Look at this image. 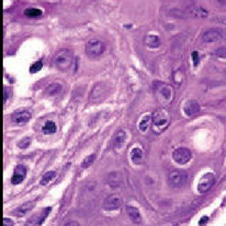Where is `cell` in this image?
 Instances as JSON below:
<instances>
[{"label":"cell","instance_id":"obj_1","mask_svg":"<svg viewBox=\"0 0 226 226\" xmlns=\"http://www.w3.org/2000/svg\"><path fill=\"white\" fill-rule=\"evenodd\" d=\"M106 50L105 43L99 38H91L86 44V54L90 58L100 57Z\"/></svg>","mask_w":226,"mask_h":226},{"label":"cell","instance_id":"obj_2","mask_svg":"<svg viewBox=\"0 0 226 226\" xmlns=\"http://www.w3.org/2000/svg\"><path fill=\"white\" fill-rule=\"evenodd\" d=\"M54 63L58 70H67L72 64V53L68 50H60L55 56Z\"/></svg>","mask_w":226,"mask_h":226},{"label":"cell","instance_id":"obj_3","mask_svg":"<svg viewBox=\"0 0 226 226\" xmlns=\"http://www.w3.org/2000/svg\"><path fill=\"white\" fill-rule=\"evenodd\" d=\"M151 120L153 122V125L161 131H163L168 127L170 121H171V115L170 112L165 109H158L154 110L151 116Z\"/></svg>","mask_w":226,"mask_h":226},{"label":"cell","instance_id":"obj_4","mask_svg":"<svg viewBox=\"0 0 226 226\" xmlns=\"http://www.w3.org/2000/svg\"><path fill=\"white\" fill-rule=\"evenodd\" d=\"M188 174L183 171H173L169 174L168 177V182L171 187L179 189L182 188V186L187 182Z\"/></svg>","mask_w":226,"mask_h":226},{"label":"cell","instance_id":"obj_5","mask_svg":"<svg viewBox=\"0 0 226 226\" xmlns=\"http://www.w3.org/2000/svg\"><path fill=\"white\" fill-rule=\"evenodd\" d=\"M155 94L159 101L163 103L171 102L173 97V91L171 86L163 83H160L159 86L155 88Z\"/></svg>","mask_w":226,"mask_h":226},{"label":"cell","instance_id":"obj_6","mask_svg":"<svg viewBox=\"0 0 226 226\" xmlns=\"http://www.w3.org/2000/svg\"><path fill=\"white\" fill-rule=\"evenodd\" d=\"M172 159L178 164H186L192 159V151L187 148H178L172 152Z\"/></svg>","mask_w":226,"mask_h":226},{"label":"cell","instance_id":"obj_7","mask_svg":"<svg viewBox=\"0 0 226 226\" xmlns=\"http://www.w3.org/2000/svg\"><path fill=\"white\" fill-rule=\"evenodd\" d=\"M214 183V176L212 173L208 172L202 175V177L200 179L197 190L200 193H204L207 191H209Z\"/></svg>","mask_w":226,"mask_h":226},{"label":"cell","instance_id":"obj_8","mask_svg":"<svg viewBox=\"0 0 226 226\" xmlns=\"http://www.w3.org/2000/svg\"><path fill=\"white\" fill-rule=\"evenodd\" d=\"M122 203L121 197L119 194H111L108 196L103 203V208L106 211H115L118 210Z\"/></svg>","mask_w":226,"mask_h":226},{"label":"cell","instance_id":"obj_9","mask_svg":"<svg viewBox=\"0 0 226 226\" xmlns=\"http://www.w3.org/2000/svg\"><path fill=\"white\" fill-rule=\"evenodd\" d=\"M222 32L218 28H210L206 30L202 35V40L206 43H213L221 40Z\"/></svg>","mask_w":226,"mask_h":226},{"label":"cell","instance_id":"obj_10","mask_svg":"<svg viewBox=\"0 0 226 226\" xmlns=\"http://www.w3.org/2000/svg\"><path fill=\"white\" fill-rule=\"evenodd\" d=\"M107 88L102 84L96 85L90 93V100L93 102H99L104 100L107 96Z\"/></svg>","mask_w":226,"mask_h":226},{"label":"cell","instance_id":"obj_11","mask_svg":"<svg viewBox=\"0 0 226 226\" xmlns=\"http://www.w3.org/2000/svg\"><path fill=\"white\" fill-rule=\"evenodd\" d=\"M27 175V168L24 165H17L15 170H14V173L11 178V182L14 185H17L19 183H21L25 177Z\"/></svg>","mask_w":226,"mask_h":226},{"label":"cell","instance_id":"obj_12","mask_svg":"<svg viewBox=\"0 0 226 226\" xmlns=\"http://www.w3.org/2000/svg\"><path fill=\"white\" fill-rule=\"evenodd\" d=\"M183 111H184L185 115H187L188 117L193 116L200 111V105L194 100H188L183 107Z\"/></svg>","mask_w":226,"mask_h":226},{"label":"cell","instance_id":"obj_13","mask_svg":"<svg viewBox=\"0 0 226 226\" xmlns=\"http://www.w3.org/2000/svg\"><path fill=\"white\" fill-rule=\"evenodd\" d=\"M31 119V113L27 110L17 111L12 116V121L17 124H24L29 121Z\"/></svg>","mask_w":226,"mask_h":226},{"label":"cell","instance_id":"obj_14","mask_svg":"<svg viewBox=\"0 0 226 226\" xmlns=\"http://www.w3.org/2000/svg\"><path fill=\"white\" fill-rule=\"evenodd\" d=\"M35 205H36L35 202H27L17 207L14 211V215L17 216V217H23V216H25L27 212H29L35 207Z\"/></svg>","mask_w":226,"mask_h":226},{"label":"cell","instance_id":"obj_15","mask_svg":"<svg viewBox=\"0 0 226 226\" xmlns=\"http://www.w3.org/2000/svg\"><path fill=\"white\" fill-rule=\"evenodd\" d=\"M126 139H127L126 132L124 131H118L113 137V145L115 149L117 150L121 149L125 144Z\"/></svg>","mask_w":226,"mask_h":226},{"label":"cell","instance_id":"obj_16","mask_svg":"<svg viewBox=\"0 0 226 226\" xmlns=\"http://www.w3.org/2000/svg\"><path fill=\"white\" fill-rule=\"evenodd\" d=\"M126 211L127 213L129 215V217L131 218V220L135 222V223H140L141 222V213L139 212V210L135 208L132 205H127L126 206Z\"/></svg>","mask_w":226,"mask_h":226},{"label":"cell","instance_id":"obj_17","mask_svg":"<svg viewBox=\"0 0 226 226\" xmlns=\"http://www.w3.org/2000/svg\"><path fill=\"white\" fill-rule=\"evenodd\" d=\"M145 44L149 47H151V48L159 47L160 45H161V39L158 36H156V35L148 34L145 37Z\"/></svg>","mask_w":226,"mask_h":226},{"label":"cell","instance_id":"obj_18","mask_svg":"<svg viewBox=\"0 0 226 226\" xmlns=\"http://www.w3.org/2000/svg\"><path fill=\"white\" fill-rule=\"evenodd\" d=\"M131 159L135 164H141L143 161V152L140 148H133L131 151Z\"/></svg>","mask_w":226,"mask_h":226},{"label":"cell","instance_id":"obj_19","mask_svg":"<svg viewBox=\"0 0 226 226\" xmlns=\"http://www.w3.org/2000/svg\"><path fill=\"white\" fill-rule=\"evenodd\" d=\"M109 179V182L110 185L113 186V187H118V186L121 185L122 182V178H121V175L119 172H112L109 175L108 177Z\"/></svg>","mask_w":226,"mask_h":226},{"label":"cell","instance_id":"obj_20","mask_svg":"<svg viewBox=\"0 0 226 226\" xmlns=\"http://www.w3.org/2000/svg\"><path fill=\"white\" fill-rule=\"evenodd\" d=\"M57 131V127H56V124L54 121H47L44 127L42 128V131L44 132V134L46 135H50V134H53L55 133Z\"/></svg>","mask_w":226,"mask_h":226},{"label":"cell","instance_id":"obj_21","mask_svg":"<svg viewBox=\"0 0 226 226\" xmlns=\"http://www.w3.org/2000/svg\"><path fill=\"white\" fill-rule=\"evenodd\" d=\"M62 90V86L58 83H53L50 84L47 88L46 90V93L50 96H53V95H57V93H60Z\"/></svg>","mask_w":226,"mask_h":226},{"label":"cell","instance_id":"obj_22","mask_svg":"<svg viewBox=\"0 0 226 226\" xmlns=\"http://www.w3.org/2000/svg\"><path fill=\"white\" fill-rule=\"evenodd\" d=\"M24 14L25 16L28 17H31V18H34V17H40L43 12L42 10H40V9L38 8H35V7H30V8H27L24 10Z\"/></svg>","mask_w":226,"mask_h":226},{"label":"cell","instance_id":"obj_23","mask_svg":"<svg viewBox=\"0 0 226 226\" xmlns=\"http://www.w3.org/2000/svg\"><path fill=\"white\" fill-rule=\"evenodd\" d=\"M151 120V118L149 115H146L142 118L141 121L139 123V129L141 130V131H142V132L147 131V130H148V128L150 126Z\"/></svg>","mask_w":226,"mask_h":226},{"label":"cell","instance_id":"obj_24","mask_svg":"<svg viewBox=\"0 0 226 226\" xmlns=\"http://www.w3.org/2000/svg\"><path fill=\"white\" fill-rule=\"evenodd\" d=\"M95 159H96V154H94V153L87 156L86 158L83 160L82 163H81V167H82V168H84V169L88 168V167L91 166V165L93 164Z\"/></svg>","mask_w":226,"mask_h":226},{"label":"cell","instance_id":"obj_25","mask_svg":"<svg viewBox=\"0 0 226 226\" xmlns=\"http://www.w3.org/2000/svg\"><path fill=\"white\" fill-rule=\"evenodd\" d=\"M55 176H56L55 171H47V172L43 176V178L41 179L40 184H41V185H47L48 182H51V181L55 178Z\"/></svg>","mask_w":226,"mask_h":226},{"label":"cell","instance_id":"obj_26","mask_svg":"<svg viewBox=\"0 0 226 226\" xmlns=\"http://www.w3.org/2000/svg\"><path fill=\"white\" fill-rule=\"evenodd\" d=\"M43 67V62L41 60H38L37 62H35L34 64H32V66L29 68V71L31 73H37L38 71H40Z\"/></svg>","mask_w":226,"mask_h":226},{"label":"cell","instance_id":"obj_27","mask_svg":"<svg viewBox=\"0 0 226 226\" xmlns=\"http://www.w3.org/2000/svg\"><path fill=\"white\" fill-rule=\"evenodd\" d=\"M30 143H31V139L28 138V137H26V138L22 139L21 141H19L17 142V146L20 149H26L29 145H30Z\"/></svg>","mask_w":226,"mask_h":226},{"label":"cell","instance_id":"obj_28","mask_svg":"<svg viewBox=\"0 0 226 226\" xmlns=\"http://www.w3.org/2000/svg\"><path fill=\"white\" fill-rule=\"evenodd\" d=\"M192 13L195 16L199 17H206L208 16V12L206 11V10H204V9L202 8V7H196V8H194L193 10H192Z\"/></svg>","mask_w":226,"mask_h":226},{"label":"cell","instance_id":"obj_29","mask_svg":"<svg viewBox=\"0 0 226 226\" xmlns=\"http://www.w3.org/2000/svg\"><path fill=\"white\" fill-rule=\"evenodd\" d=\"M214 55L221 58H226V47H222L217 48L214 51Z\"/></svg>","mask_w":226,"mask_h":226},{"label":"cell","instance_id":"obj_30","mask_svg":"<svg viewBox=\"0 0 226 226\" xmlns=\"http://www.w3.org/2000/svg\"><path fill=\"white\" fill-rule=\"evenodd\" d=\"M192 62L194 67H197L199 62H200V57H199V54L197 51H193L192 54Z\"/></svg>","mask_w":226,"mask_h":226},{"label":"cell","instance_id":"obj_31","mask_svg":"<svg viewBox=\"0 0 226 226\" xmlns=\"http://www.w3.org/2000/svg\"><path fill=\"white\" fill-rule=\"evenodd\" d=\"M14 222L9 218H4L3 219V226H13Z\"/></svg>","mask_w":226,"mask_h":226},{"label":"cell","instance_id":"obj_32","mask_svg":"<svg viewBox=\"0 0 226 226\" xmlns=\"http://www.w3.org/2000/svg\"><path fill=\"white\" fill-rule=\"evenodd\" d=\"M8 96H9V88L4 87V103L6 102V100L8 99Z\"/></svg>","mask_w":226,"mask_h":226},{"label":"cell","instance_id":"obj_33","mask_svg":"<svg viewBox=\"0 0 226 226\" xmlns=\"http://www.w3.org/2000/svg\"><path fill=\"white\" fill-rule=\"evenodd\" d=\"M208 220H209V218L207 217V216H203V217H202V219H201L200 222H199V225H201V226L204 225L206 222H208Z\"/></svg>","mask_w":226,"mask_h":226},{"label":"cell","instance_id":"obj_34","mask_svg":"<svg viewBox=\"0 0 226 226\" xmlns=\"http://www.w3.org/2000/svg\"><path fill=\"white\" fill-rule=\"evenodd\" d=\"M64 226H80V223H78L77 222L71 221V222H68L67 223H66Z\"/></svg>","mask_w":226,"mask_h":226},{"label":"cell","instance_id":"obj_35","mask_svg":"<svg viewBox=\"0 0 226 226\" xmlns=\"http://www.w3.org/2000/svg\"><path fill=\"white\" fill-rule=\"evenodd\" d=\"M219 22H220L221 24H222V25H225V26H226V17H222V18H221Z\"/></svg>","mask_w":226,"mask_h":226},{"label":"cell","instance_id":"obj_36","mask_svg":"<svg viewBox=\"0 0 226 226\" xmlns=\"http://www.w3.org/2000/svg\"><path fill=\"white\" fill-rule=\"evenodd\" d=\"M225 73H226V71H225Z\"/></svg>","mask_w":226,"mask_h":226}]
</instances>
